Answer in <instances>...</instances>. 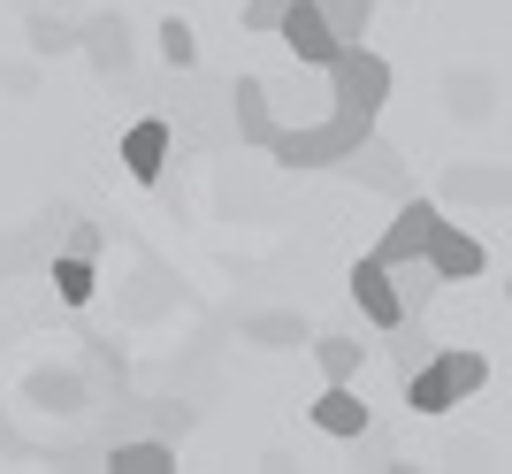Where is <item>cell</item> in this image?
<instances>
[{
    "label": "cell",
    "instance_id": "24",
    "mask_svg": "<svg viewBox=\"0 0 512 474\" xmlns=\"http://www.w3.org/2000/svg\"><path fill=\"white\" fill-rule=\"evenodd\" d=\"M62 253H100V222H85V215H62Z\"/></svg>",
    "mask_w": 512,
    "mask_h": 474
},
{
    "label": "cell",
    "instance_id": "10",
    "mask_svg": "<svg viewBox=\"0 0 512 474\" xmlns=\"http://www.w3.org/2000/svg\"><path fill=\"white\" fill-rule=\"evenodd\" d=\"M222 100H230L237 138H245V146H268V130H276V92L260 85V77H237V85L222 92Z\"/></svg>",
    "mask_w": 512,
    "mask_h": 474
},
{
    "label": "cell",
    "instance_id": "20",
    "mask_svg": "<svg viewBox=\"0 0 512 474\" xmlns=\"http://www.w3.org/2000/svg\"><path fill=\"white\" fill-rule=\"evenodd\" d=\"M314 360H321V383H360L367 345L360 337H314Z\"/></svg>",
    "mask_w": 512,
    "mask_h": 474
},
{
    "label": "cell",
    "instance_id": "13",
    "mask_svg": "<svg viewBox=\"0 0 512 474\" xmlns=\"http://www.w3.org/2000/svg\"><path fill=\"white\" fill-rule=\"evenodd\" d=\"M107 467H115V474H169L176 444H169V436H115V444H107Z\"/></svg>",
    "mask_w": 512,
    "mask_h": 474
},
{
    "label": "cell",
    "instance_id": "12",
    "mask_svg": "<svg viewBox=\"0 0 512 474\" xmlns=\"http://www.w3.org/2000/svg\"><path fill=\"white\" fill-rule=\"evenodd\" d=\"M352 299H360V314L375 329L398 322V291H390V268H383V260H352Z\"/></svg>",
    "mask_w": 512,
    "mask_h": 474
},
{
    "label": "cell",
    "instance_id": "19",
    "mask_svg": "<svg viewBox=\"0 0 512 474\" xmlns=\"http://www.w3.org/2000/svg\"><path fill=\"white\" fill-rule=\"evenodd\" d=\"M314 8H321V23H329L337 46H360L367 23H375V0H314Z\"/></svg>",
    "mask_w": 512,
    "mask_h": 474
},
{
    "label": "cell",
    "instance_id": "2",
    "mask_svg": "<svg viewBox=\"0 0 512 474\" xmlns=\"http://www.w3.org/2000/svg\"><path fill=\"white\" fill-rule=\"evenodd\" d=\"M398 383H406V406L413 413H451L459 398H474V390L490 383V360L467 352V345H436L413 375H398Z\"/></svg>",
    "mask_w": 512,
    "mask_h": 474
},
{
    "label": "cell",
    "instance_id": "21",
    "mask_svg": "<svg viewBox=\"0 0 512 474\" xmlns=\"http://www.w3.org/2000/svg\"><path fill=\"white\" fill-rule=\"evenodd\" d=\"M153 39H161V62H169V69H199V31L184 16H161Z\"/></svg>",
    "mask_w": 512,
    "mask_h": 474
},
{
    "label": "cell",
    "instance_id": "8",
    "mask_svg": "<svg viewBox=\"0 0 512 474\" xmlns=\"http://www.w3.org/2000/svg\"><path fill=\"white\" fill-rule=\"evenodd\" d=\"M169 153H176V130L161 123V115H146V123H130V130H123V169L138 176V184H161Z\"/></svg>",
    "mask_w": 512,
    "mask_h": 474
},
{
    "label": "cell",
    "instance_id": "11",
    "mask_svg": "<svg viewBox=\"0 0 512 474\" xmlns=\"http://www.w3.org/2000/svg\"><path fill=\"white\" fill-rule=\"evenodd\" d=\"M306 413H314L321 436H352V444L367 436V406H360V390H352V383H321V398Z\"/></svg>",
    "mask_w": 512,
    "mask_h": 474
},
{
    "label": "cell",
    "instance_id": "5",
    "mask_svg": "<svg viewBox=\"0 0 512 474\" xmlns=\"http://www.w3.org/2000/svg\"><path fill=\"white\" fill-rule=\"evenodd\" d=\"M421 260L436 268V283H467V276H482V268H490V245H482V237H467L451 215H436V230H428Z\"/></svg>",
    "mask_w": 512,
    "mask_h": 474
},
{
    "label": "cell",
    "instance_id": "7",
    "mask_svg": "<svg viewBox=\"0 0 512 474\" xmlns=\"http://www.w3.org/2000/svg\"><path fill=\"white\" fill-rule=\"evenodd\" d=\"M77 54H85L100 77H123V69H130V23H123V8L77 23Z\"/></svg>",
    "mask_w": 512,
    "mask_h": 474
},
{
    "label": "cell",
    "instance_id": "17",
    "mask_svg": "<svg viewBox=\"0 0 512 474\" xmlns=\"http://www.w3.org/2000/svg\"><path fill=\"white\" fill-rule=\"evenodd\" d=\"M390 291H398V314H428V299H436V268H428L421 253L398 260V268H390Z\"/></svg>",
    "mask_w": 512,
    "mask_h": 474
},
{
    "label": "cell",
    "instance_id": "23",
    "mask_svg": "<svg viewBox=\"0 0 512 474\" xmlns=\"http://www.w3.org/2000/svg\"><path fill=\"white\" fill-rule=\"evenodd\" d=\"M444 199H490V207H505V176L497 169H451Z\"/></svg>",
    "mask_w": 512,
    "mask_h": 474
},
{
    "label": "cell",
    "instance_id": "22",
    "mask_svg": "<svg viewBox=\"0 0 512 474\" xmlns=\"http://www.w3.org/2000/svg\"><path fill=\"white\" fill-rule=\"evenodd\" d=\"M23 31H31V54H46V62H54V54H77V23L69 16H31Z\"/></svg>",
    "mask_w": 512,
    "mask_h": 474
},
{
    "label": "cell",
    "instance_id": "3",
    "mask_svg": "<svg viewBox=\"0 0 512 474\" xmlns=\"http://www.w3.org/2000/svg\"><path fill=\"white\" fill-rule=\"evenodd\" d=\"M383 100H390V62L375 46H337L329 54V108L383 115Z\"/></svg>",
    "mask_w": 512,
    "mask_h": 474
},
{
    "label": "cell",
    "instance_id": "15",
    "mask_svg": "<svg viewBox=\"0 0 512 474\" xmlns=\"http://www.w3.org/2000/svg\"><path fill=\"white\" fill-rule=\"evenodd\" d=\"M31 406H46V413H85L92 406V390H85V375H54V367H46V375H31Z\"/></svg>",
    "mask_w": 512,
    "mask_h": 474
},
{
    "label": "cell",
    "instance_id": "25",
    "mask_svg": "<svg viewBox=\"0 0 512 474\" xmlns=\"http://www.w3.org/2000/svg\"><path fill=\"white\" fill-rule=\"evenodd\" d=\"M291 0H245V31H276V16Z\"/></svg>",
    "mask_w": 512,
    "mask_h": 474
},
{
    "label": "cell",
    "instance_id": "1",
    "mask_svg": "<svg viewBox=\"0 0 512 474\" xmlns=\"http://www.w3.org/2000/svg\"><path fill=\"white\" fill-rule=\"evenodd\" d=\"M360 138H375V115L329 108V115H314V123H276L260 153H276L283 169H337V161L360 146Z\"/></svg>",
    "mask_w": 512,
    "mask_h": 474
},
{
    "label": "cell",
    "instance_id": "9",
    "mask_svg": "<svg viewBox=\"0 0 512 474\" xmlns=\"http://www.w3.org/2000/svg\"><path fill=\"white\" fill-rule=\"evenodd\" d=\"M344 176H360V184H375V192H413V176H406V161H398V146H383V138H360V146L337 161Z\"/></svg>",
    "mask_w": 512,
    "mask_h": 474
},
{
    "label": "cell",
    "instance_id": "14",
    "mask_svg": "<svg viewBox=\"0 0 512 474\" xmlns=\"http://www.w3.org/2000/svg\"><path fill=\"white\" fill-rule=\"evenodd\" d=\"M237 337L260 345V352H291V345H306V314H245Z\"/></svg>",
    "mask_w": 512,
    "mask_h": 474
},
{
    "label": "cell",
    "instance_id": "4",
    "mask_svg": "<svg viewBox=\"0 0 512 474\" xmlns=\"http://www.w3.org/2000/svg\"><path fill=\"white\" fill-rule=\"evenodd\" d=\"M436 215H444L436 199H421V192H398V215H390V222H383V237L367 245V260H383V268L413 260V253L428 245V230H436Z\"/></svg>",
    "mask_w": 512,
    "mask_h": 474
},
{
    "label": "cell",
    "instance_id": "18",
    "mask_svg": "<svg viewBox=\"0 0 512 474\" xmlns=\"http://www.w3.org/2000/svg\"><path fill=\"white\" fill-rule=\"evenodd\" d=\"M383 337H390V367H398V375H413V367H421L428 352H436V337L421 329V314H398V322H390Z\"/></svg>",
    "mask_w": 512,
    "mask_h": 474
},
{
    "label": "cell",
    "instance_id": "6",
    "mask_svg": "<svg viewBox=\"0 0 512 474\" xmlns=\"http://www.w3.org/2000/svg\"><path fill=\"white\" fill-rule=\"evenodd\" d=\"M276 39L291 46V62H306V69H329V54H337V39H329V23H321L314 0H291V8H283Z\"/></svg>",
    "mask_w": 512,
    "mask_h": 474
},
{
    "label": "cell",
    "instance_id": "16",
    "mask_svg": "<svg viewBox=\"0 0 512 474\" xmlns=\"http://www.w3.org/2000/svg\"><path fill=\"white\" fill-rule=\"evenodd\" d=\"M46 268H54V299H62V306H92V291H100L92 253H54Z\"/></svg>",
    "mask_w": 512,
    "mask_h": 474
}]
</instances>
